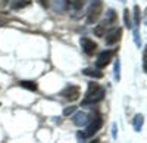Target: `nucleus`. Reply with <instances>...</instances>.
<instances>
[{
    "label": "nucleus",
    "mask_w": 147,
    "mask_h": 143,
    "mask_svg": "<svg viewBox=\"0 0 147 143\" xmlns=\"http://www.w3.org/2000/svg\"><path fill=\"white\" fill-rule=\"evenodd\" d=\"M143 124H144V117H143L141 114H137L136 117L132 118V127H134V130H136V131H141Z\"/></svg>",
    "instance_id": "obj_11"
},
{
    "label": "nucleus",
    "mask_w": 147,
    "mask_h": 143,
    "mask_svg": "<svg viewBox=\"0 0 147 143\" xmlns=\"http://www.w3.org/2000/svg\"><path fill=\"white\" fill-rule=\"evenodd\" d=\"M124 21H125V25H127V28H132L134 25H132V19H131V14H129V10L128 9H125L124 10Z\"/></svg>",
    "instance_id": "obj_15"
},
{
    "label": "nucleus",
    "mask_w": 147,
    "mask_h": 143,
    "mask_svg": "<svg viewBox=\"0 0 147 143\" xmlns=\"http://www.w3.org/2000/svg\"><path fill=\"white\" fill-rule=\"evenodd\" d=\"M6 3H7V0H0V7L6 6Z\"/></svg>",
    "instance_id": "obj_21"
},
{
    "label": "nucleus",
    "mask_w": 147,
    "mask_h": 143,
    "mask_svg": "<svg viewBox=\"0 0 147 143\" xmlns=\"http://www.w3.org/2000/svg\"><path fill=\"white\" fill-rule=\"evenodd\" d=\"M72 123L75 124L77 127H82V125H87L90 123V115L85 114V112H77L72 118Z\"/></svg>",
    "instance_id": "obj_9"
},
{
    "label": "nucleus",
    "mask_w": 147,
    "mask_h": 143,
    "mask_svg": "<svg viewBox=\"0 0 147 143\" xmlns=\"http://www.w3.org/2000/svg\"><path fill=\"white\" fill-rule=\"evenodd\" d=\"M38 2L41 3L43 7H49V5H50V3H49V0H38Z\"/></svg>",
    "instance_id": "obj_20"
},
{
    "label": "nucleus",
    "mask_w": 147,
    "mask_h": 143,
    "mask_svg": "<svg viewBox=\"0 0 147 143\" xmlns=\"http://www.w3.org/2000/svg\"><path fill=\"white\" fill-rule=\"evenodd\" d=\"M19 86L22 89H27V90H31V91H37V89H38V86H37L35 81H30V80H22L19 81Z\"/></svg>",
    "instance_id": "obj_13"
},
{
    "label": "nucleus",
    "mask_w": 147,
    "mask_h": 143,
    "mask_svg": "<svg viewBox=\"0 0 147 143\" xmlns=\"http://www.w3.org/2000/svg\"><path fill=\"white\" fill-rule=\"evenodd\" d=\"M81 43V47H82V50L87 53V55H94V52L97 50V43H94L93 40H90L88 37H82L80 40Z\"/></svg>",
    "instance_id": "obj_8"
},
{
    "label": "nucleus",
    "mask_w": 147,
    "mask_h": 143,
    "mask_svg": "<svg viewBox=\"0 0 147 143\" xmlns=\"http://www.w3.org/2000/svg\"><path fill=\"white\" fill-rule=\"evenodd\" d=\"M31 5V0H12L10 2V6L13 10H19V9H24Z\"/></svg>",
    "instance_id": "obj_10"
},
{
    "label": "nucleus",
    "mask_w": 147,
    "mask_h": 143,
    "mask_svg": "<svg viewBox=\"0 0 147 143\" xmlns=\"http://www.w3.org/2000/svg\"><path fill=\"white\" fill-rule=\"evenodd\" d=\"M88 143H99V140H97V139H94V140H91V142H88Z\"/></svg>",
    "instance_id": "obj_22"
},
{
    "label": "nucleus",
    "mask_w": 147,
    "mask_h": 143,
    "mask_svg": "<svg viewBox=\"0 0 147 143\" xmlns=\"http://www.w3.org/2000/svg\"><path fill=\"white\" fill-rule=\"evenodd\" d=\"M116 22H118V15H116V12H115L113 9H109V10L106 12V19L102 21L99 25H96L94 34L97 35V37H105L106 33H107L109 30H112Z\"/></svg>",
    "instance_id": "obj_2"
},
{
    "label": "nucleus",
    "mask_w": 147,
    "mask_h": 143,
    "mask_svg": "<svg viewBox=\"0 0 147 143\" xmlns=\"http://www.w3.org/2000/svg\"><path fill=\"white\" fill-rule=\"evenodd\" d=\"M121 35H122V28L113 27L112 30H109L107 34H106V44L107 46H112V44L118 43L121 40Z\"/></svg>",
    "instance_id": "obj_7"
},
{
    "label": "nucleus",
    "mask_w": 147,
    "mask_h": 143,
    "mask_svg": "<svg viewBox=\"0 0 147 143\" xmlns=\"http://www.w3.org/2000/svg\"><path fill=\"white\" fill-rule=\"evenodd\" d=\"M105 94H106V90L100 84H97L94 81H90L87 91H85V96L81 102V106H94L96 103L103 100Z\"/></svg>",
    "instance_id": "obj_1"
},
{
    "label": "nucleus",
    "mask_w": 147,
    "mask_h": 143,
    "mask_svg": "<svg viewBox=\"0 0 147 143\" xmlns=\"http://www.w3.org/2000/svg\"><path fill=\"white\" fill-rule=\"evenodd\" d=\"M103 14V2L102 0H91L88 12H87V24H94L99 21Z\"/></svg>",
    "instance_id": "obj_4"
},
{
    "label": "nucleus",
    "mask_w": 147,
    "mask_h": 143,
    "mask_svg": "<svg viewBox=\"0 0 147 143\" xmlns=\"http://www.w3.org/2000/svg\"><path fill=\"white\" fill-rule=\"evenodd\" d=\"M146 62H147V50L144 49V52H143V66H144V73L147 71V68H146Z\"/></svg>",
    "instance_id": "obj_19"
},
{
    "label": "nucleus",
    "mask_w": 147,
    "mask_h": 143,
    "mask_svg": "<svg viewBox=\"0 0 147 143\" xmlns=\"http://www.w3.org/2000/svg\"><path fill=\"white\" fill-rule=\"evenodd\" d=\"M119 71H121V64H119V61H116V64H115V78L119 81L121 80V74H119Z\"/></svg>",
    "instance_id": "obj_17"
},
{
    "label": "nucleus",
    "mask_w": 147,
    "mask_h": 143,
    "mask_svg": "<svg viewBox=\"0 0 147 143\" xmlns=\"http://www.w3.org/2000/svg\"><path fill=\"white\" fill-rule=\"evenodd\" d=\"M68 6L72 7L74 10H80L84 5H85V0H68Z\"/></svg>",
    "instance_id": "obj_14"
},
{
    "label": "nucleus",
    "mask_w": 147,
    "mask_h": 143,
    "mask_svg": "<svg viewBox=\"0 0 147 143\" xmlns=\"http://www.w3.org/2000/svg\"><path fill=\"white\" fill-rule=\"evenodd\" d=\"M75 111H77V108H75V106H69V108H66V109L63 111V115H65V117H68V115L74 114Z\"/></svg>",
    "instance_id": "obj_18"
},
{
    "label": "nucleus",
    "mask_w": 147,
    "mask_h": 143,
    "mask_svg": "<svg viewBox=\"0 0 147 143\" xmlns=\"http://www.w3.org/2000/svg\"><path fill=\"white\" fill-rule=\"evenodd\" d=\"M134 19H136V21H134V24H132V25H136V27H138L140 25V22H141V18H140V6H134Z\"/></svg>",
    "instance_id": "obj_16"
},
{
    "label": "nucleus",
    "mask_w": 147,
    "mask_h": 143,
    "mask_svg": "<svg viewBox=\"0 0 147 143\" xmlns=\"http://www.w3.org/2000/svg\"><path fill=\"white\" fill-rule=\"evenodd\" d=\"M113 55H115L113 50H103V52H100L99 56H97V61H96V69L106 68L110 64V61H112Z\"/></svg>",
    "instance_id": "obj_6"
},
{
    "label": "nucleus",
    "mask_w": 147,
    "mask_h": 143,
    "mask_svg": "<svg viewBox=\"0 0 147 143\" xmlns=\"http://www.w3.org/2000/svg\"><path fill=\"white\" fill-rule=\"evenodd\" d=\"M103 127V118L100 114H97L96 117H93L90 123L87 124V128L84 131H80L78 133V137H82V139H88V137H93L99 130Z\"/></svg>",
    "instance_id": "obj_3"
},
{
    "label": "nucleus",
    "mask_w": 147,
    "mask_h": 143,
    "mask_svg": "<svg viewBox=\"0 0 147 143\" xmlns=\"http://www.w3.org/2000/svg\"><path fill=\"white\" fill-rule=\"evenodd\" d=\"M59 94H60L62 98H65V99H68V100L74 102V100H77V99L81 96V89H80V86L69 84V86H66L62 91H60Z\"/></svg>",
    "instance_id": "obj_5"
},
{
    "label": "nucleus",
    "mask_w": 147,
    "mask_h": 143,
    "mask_svg": "<svg viewBox=\"0 0 147 143\" xmlns=\"http://www.w3.org/2000/svg\"><path fill=\"white\" fill-rule=\"evenodd\" d=\"M82 74L88 75V77H93V78H102L103 77L102 71L100 69H94V68H85V69H82Z\"/></svg>",
    "instance_id": "obj_12"
}]
</instances>
